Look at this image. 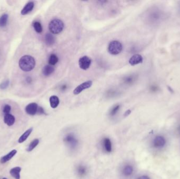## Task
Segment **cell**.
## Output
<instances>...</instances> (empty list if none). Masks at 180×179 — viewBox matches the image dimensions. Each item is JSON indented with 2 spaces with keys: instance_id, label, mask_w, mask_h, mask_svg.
Listing matches in <instances>:
<instances>
[{
  "instance_id": "6da1fadb",
  "label": "cell",
  "mask_w": 180,
  "mask_h": 179,
  "mask_svg": "<svg viewBox=\"0 0 180 179\" xmlns=\"http://www.w3.org/2000/svg\"><path fill=\"white\" fill-rule=\"evenodd\" d=\"M168 17L167 13L159 7H151L146 11L144 15V19L146 24L152 26H156L162 23Z\"/></svg>"
},
{
  "instance_id": "7a4b0ae2",
  "label": "cell",
  "mask_w": 180,
  "mask_h": 179,
  "mask_svg": "<svg viewBox=\"0 0 180 179\" xmlns=\"http://www.w3.org/2000/svg\"><path fill=\"white\" fill-rule=\"evenodd\" d=\"M35 61L34 58L30 55H24L19 61V66L23 71H30L33 70L35 66Z\"/></svg>"
},
{
  "instance_id": "3957f363",
  "label": "cell",
  "mask_w": 180,
  "mask_h": 179,
  "mask_svg": "<svg viewBox=\"0 0 180 179\" xmlns=\"http://www.w3.org/2000/svg\"><path fill=\"white\" fill-rule=\"evenodd\" d=\"M64 28V24L62 20L55 18L51 20L48 24V29L51 34H58L61 33Z\"/></svg>"
},
{
  "instance_id": "277c9868",
  "label": "cell",
  "mask_w": 180,
  "mask_h": 179,
  "mask_svg": "<svg viewBox=\"0 0 180 179\" xmlns=\"http://www.w3.org/2000/svg\"><path fill=\"white\" fill-rule=\"evenodd\" d=\"M108 50L109 53L113 55H116L121 53L123 50L122 43L118 41H112L109 43Z\"/></svg>"
},
{
  "instance_id": "5b68a950",
  "label": "cell",
  "mask_w": 180,
  "mask_h": 179,
  "mask_svg": "<svg viewBox=\"0 0 180 179\" xmlns=\"http://www.w3.org/2000/svg\"><path fill=\"white\" fill-rule=\"evenodd\" d=\"M64 141L72 149H74L78 145V140L74 134L70 133L67 134L64 138Z\"/></svg>"
},
{
  "instance_id": "8992f818",
  "label": "cell",
  "mask_w": 180,
  "mask_h": 179,
  "mask_svg": "<svg viewBox=\"0 0 180 179\" xmlns=\"http://www.w3.org/2000/svg\"><path fill=\"white\" fill-rule=\"evenodd\" d=\"M92 85H93V82L92 81H85L81 84L80 85H78L75 88L73 92L75 95H78L81 94L82 91L91 87Z\"/></svg>"
},
{
  "instance_id": "52a82bcc",
  "label": "cell",
  "mask_w": 180,
  "mask_h": 179,
  "mask_svg": "<svg viewBox=\"0 0 180 179\" xmlns=\"http://www.w3.org/2000/svg\"><path fill=\"white\" fill-rule=\"evenodd\" d=\"M78 65L80 68L86 71L88 69L91 65V59L88 56H84L79 59Z\"/></svg>"
},
{
  "instance_id": "ba28073f",
  "label": "cell",
  "mask_w": 180,
  "mask_h": 179,
  "mask_svg": "<svg viewBox=\"0 0 180 179\" xmlns=\"http://www.w3.org/2000/svg\"><path fill=\"white\" fill-rule=\"evenodd\" d=\"M166 144V140L162 135H157L153 140V147L157 149L163 148Z\"/></svg>"
},
{
  "instance_id": "9c48e42d",
  "label": "cell",
  "mask_w": 180,
  "mask_h": 179,
  "mask_svg": "<svg viewBox=\"0 0 180 179\" xmlns=\"http://www.w3.org/2000/svg\"><path fill=\"white\" fill-rule=\"evenodd\" d=\"M38 108L39 107L37 103L32 102L27 106L25 107V112L28 115L34 116L37 114Z\"/></svg>"
},
{
  "instance_id": "30bf717a",
  "label": "cell",
  "mask_w": 180,
  "mask_h": 179,
  "mask_svg": "<svg viewBox=\"0 0 180 179\" xmlns=\"http://www.w3.org/2000/svg\"><path fill=\"white\" fill-rule=\"evenodd\" d=\"M143 61V58L142 55L139 54H135L130 58L129 63L131 66H135L142 63Z\"/></svg>"
},
{
  "instance_id": "8fae6325",
  "label": "cell",
  "mask_w": 180,
  "mask_h": 179,
  "mask_svg": "<svg viewBox=\"0 0 180 179\" xmlns=\"http://www.w3.org/2000/svg\"><path fill=\"white\" fill-rule=\"evenodd\" d=\"M17 153V150L14 149L9 153H8L6 155H4L2 157H1V158L0 159V162L1 163H5L9 161L11 159H12L16 155Z\"/></svg>"
},
{
  "instance_id": "7c38bea8",
  "label": "cell",
  "mask_w": 180,
  "mask_h": 179,
  "mask_svg": "<svg viewBox=\"0 0 180 179\" xmlns=\"http://www.w3.org/2000/svg\"><path fill=\"white\" fill-rule=\"evenodd\" d=\"M4 122L8 126H12L13 125L15 122V118L13 115L10 114L4 115Z\"/></svg>"
},
{
  "instance_id": "4fadbf2b",
  "label": "cell",
  "mask_w": 180,
  "mask_h": 179,
  "mask_svg": "<svg viewBox=\"0 0 180 179\" xmlns=\"http://www.w3.org/2000/svg\"><path fill=\"white\" fill-rule=\"evenodd\" d=\"M34 7V3L33 2H28L25 7H23L22 10L21 11V13L23 15H27V14L30 13L33 10Z\"/></svg>"
},
{
  "instance_id": "5bb4252c",
  "label": "cell",
  "mask_w": 180,
  "mask_h": 179,
  "mask_svg": "<svg viewBox=\"0 0 180 179\" xmlns=\"http://www.w3.org/2000/svg\"><path fill=\"white\" fill-rule=\"evenodd\" d=\"M45 43L48 46H51L54 44L55 38L51 33H47L45 36Z\"/></svg>"
},
{
  "instance_id": "9a60e30c",
  "label": "cell",
  "mask_w": 180,
  "mask_h": 179,
  "mask_svg": "<svg viewBox=\"0 0 180 179\" xmlns=\"http://www.w3.org/2000/svg\"><path fill=\"white\" fill-rule=\"evenodd\" d=\"M21 168L20 166H16L11 169L10 171L11 175L15 179H20V172L21 171Z\"/></svg>"
},
{
  "instance_id": "2e32d148",
  "label": "cell",
  "mask_w": 180,
  "mask_h": 179,
  "mask_svg": "<svg viewBox=\"0 0 180 179\" xmlns=\"http://www.w3.org/2000/svg\"><path fill=\"white\" fill-rule=\"evenodd\" d=\"M33 128H30L24 132V133L21 135L19 139L18 142L19 143H22L24 142L25 141H26L27 139L28 138V137L30 136L31 133L33 131Z\"/></svg>"
},
{
  "instance_id": "e0dca14e",
  "label": "cell",
  "mask_w": 180,
  "mask_h": 179,
  "mask_svg": "<svg viewBox=\"0 0 180 179\" xmlns=\"http://www.w3.org/2000/svg\"><path fill=\"white\" fill-rule=\"evenodd\" d=\"M134 172V169L132 166L131 165H126L124 166L122 169V174L126 177H129L132 175Z\"/></svg>"
},
{
  "instance_id": "ac0fdd59",
  "label": "cell",
  "mask_w": 180,
  "mask_h": 179,
  "mask_svg": "<svg viewBox=\"0 0 180 179\" xmlns=\"http://www.w3.org/2000/svg\"><path fill=\"white\" fill-rule=\"evenodd\" d=\"M103 145L106 152H110L112 151V143L110 139L105 138L103 140Z\"/></svg>"
},
{
  "instance_id": "d6986e66",
  "label": "cell",
  "mask_w": 180,
  "mask_h": 179,
  "mask_svg": "<svg viewBox=\"0 0 180 179\" xmlns=\"http://www.w3.org/2000/svg\"><path fill=\"white\" fill-rule=\"evenodd\" d=\"M76 172L79 176L83 177L86 175L88 172V169L86 166L84 165H78L76 168Z\"/></svg>"
},
{
  "instance_id": "ffe728a7",
  "label": "cell",
  "mask_w": 180,
  "mask_h": 179,
  "mask_svg": "<svg viewBox=\"0 0 180 179\" xmlns=\"http://www.w3.org/2000/svg\"><path fill=\"white\" fill-rule=\"evenodd\" d=\"M54 68L50 65H47L44 66L43 70L42 73L45 76H48L51 74H52L54 71Z\"/></svg>"
},
{
  "instance_id": "44dd1931",
  "label": "cell",
  "mask_w": 180,
  "mask_h": 179,
  "mask_svg": "<svg viewBox=\"0 0 180 179\" xmlns=\"http://www.w3.org/2000/svg\"><path fill=\"white\" fill-rule=\"evenodd\" d=\"M50 104L51 108L53 109L57 108L60 104V99L58 96L55 95L51 96L50 98Z\"/></svg>"
},
{
  "instance_id": "7402d4cb",
  "label": "cell",
  "mask_w": 180,
  "mask_h": 179,
  "mask_svg": "<svg viewBox=\"0 0 180 179\" xmlns=\"http://www.w3.org/2000/svg\"><path fill=\"white\" fill-rule=\"evenodd\" d=\"M137 76L136 75H131L126 76L124 78V83L126 85L133 84L137 79Z\"/></svg>"
},
{
  "instance_id": "603a6c76",
  "label": "cell",
  "mask_w": 180,
  "mask_h": 179,
  "mask_svg": "<svg viewBox=\"0 0 180 179\" xmlns=\"http://www.w3.org/2000/svg\"><path fill=\"white\" fill-rule=\"evenodd\" d=\"M39 142H40V140L38 139H34L28 145L27 148V152H31L32 150H33L37 147Z\"/></svg>"
},
{
  "instance_id": "cb8c5ba5",
  "label": "cell",
  "mask_w": 180,
  "mask_h": 179,
  "mask_svg": "<svg viewBox=\"0 0 180 179\" xmlns=\"http://www.w3.org/2000/svg\"><path fill=\"white\" fill-rule=\"evenodd\" d=\"M58 58L56 55L55 54H51L50 56L48 58V64L51 66H54L55 64H56L58 63Z\"/></svg>"
},
{
  "instance_id": "d4e9b609",
  "label": "cell",
  "mask_w": 180,
  "mask_h": 179,
  "mask_svg": "<svg viewBox=\"0 0 180 179\" xmlns=\"http://www.w3.org/2000/svg\"><path fill=\"white\" fill-rule=\"evenodd\" d=\"M9 16L7 14H4L0 17V27H4L7 26Z\"/></svg>"
},
{
  "instance_id": "484cf974",
  "label": "cell",
  "mask_w": 180,
  "mask_h": 179,
  "mask_svg": "<svg viewBox=\"0 0 180 179\" xmlns=\"http://www.w3.org/2000/svg\"><path fill=\"white\" fill-rule=\"evenodd\" d=\"M33 26L34 27V30H35V32L37 33L40 34L42 32L43 27L39 22H37V21L34 22L33 24Z\"/></svg>"
},
{
  "instance_id": "4316f807",
  "label": "cell",
  "mask_w": 180,
  "mask_h": 179,
  "mask_svg": "<svg viewBox=\"0 0 180 179\" xmlns=\"http://www.w3.org/2000/svg\"><path fill=\"white\" fill-rule=\"evenodd\" d=\"M120 109V105H117L114 106L112 108V109L111 110L110 112V115L112 117L114 116L118 112Z\"/></svg>"
},
{
  "instance_id": "83f0119b",
  "label": "cell",
  "mask_w": 180,
  "mask_h": 179,
  "mask_svg": "<svg viewBox=\"0 0 180 179\" xmlns=\"http://www.w3.org/2000/svg\"><path fill=\"white\" fill-rule=\"evenodd\" d=\"M11 110V107L9 105H5L4 106L3 109V112L4 114V115L10 114Z\"/></svg>"
},
{
  "instance_id": "f1b7e54d",
  "label": "cell",
  "mask_w": 180,
  "mask_h": 179,
  "mask_svg": "<svg viewBox=\"0 0 180 179\" xmlns=\"http://www.w3.org/2000/svg\"><path fill=\"white\" fill-rule=\"evenodd\" d=\"M9 81L7 80L0 84V88L1 89H5L9 86Z\"/></svg>"
},
{
  "instance_id": "f546056e",
  "label": "cell",
  "mask_w": 180,
  "mask_h": 179,
  "mask_svg": "<svg viewBox=\"0 0 180 179\" xmlns=\"http://www.w3.org/2000/svg\"><path fill=\"white\" fill-rule=\"evenodd\" d=\"M150 90L153 92H158L159 91V87L156 85H153L151 86Z\"/></svg>"
},
{
  "instance_id": "4dcf8cb0",
  "label": "cell",
  "mask_w": 180,
  "mask_h": 179,
  "mask_svg": "<svg viewBox=\"0 0 180 179\" xmlns=\"http://www.w3.org/2000/svg\"><path fill=\"white\" fill-rule=\"evenodd\" d=\"M37 113H38L39 114H41V115L45 114V112H44V109L41 107H39Z\"/></svg>"
},
{
  "instance_id": "1f68e13d",
  "label": "cell",
  "mask_w": 180,
  "mask_h": 179,
  "mask_svg": "<svg viewBox=\"0 0 180 179\" xmlns=\"http://www.w3.org/2000/svg\"><path fill=\"white\" fill-rule=\"evenodd\" d=\"M131 113V110H126V112H125V113H124V117H127V116H129L130 115V114Z\"/></svg>"
},
{
  "instance_id": "d6a6232c",
  "label": "cell",
  "mask_w": 180,
  "mask_h": 179,
  "mask_svg": "<svg viewBox=\"0 0 180 179\" xmlns=\"http://www.w3.org/2000/svg\"><path fill=\"white\" fill-rule=\"evenodd\" d=\"M137 179H150L149 176H142L138 178Z\"/></svg>"
},
{
  "instance_id": "836d02e7",
  "label": "cell",
  "mask_w": 180,
  "mask_h": 179,
  "mask_svg": "<svg viewBox=\"0 0 180 179\" xmlns=\"http://www.w3.org/2000/svg\"><path fill=\"white\" fill-rule=\"evenodd\" d=\"M26 81L27 82V83L29 84H30L31 82H32V78L30 77H27L26 79Z\"/></svg>"
},
{
  "instance_id": "e575fe53",
  "label": "cell",
  "mask_w": 180,
  "mask_h": 179,
  "mask_svg": "<svg viewBox=\"0 0 180 179\" xmlns=\"http://www.w3.org/2000/svg\"><path fill=\"white\" fill-rule=\"evenodd\" d=\"M66 85H63V86H62L61 90H65L66 89Z\"/></svg>"
},
{
  "instance_id": "d590c367",
  "label": "cell",
  "mask_w": 180,
  "mask_h": 179,
  "mask_svg": "<svg viewBox=\"0 0 180 179\" xmlns=\"http://www.w3.org/2000/svg\"><path fill=\"white\" fill-rule=\"evenodd\" d=\"M178 13H179V15H180V2L179 4V6H178Z\"/></svg>"
},
{
  "instance_id": "8d00e7d4",
  "label": "cell",
  "mask_w": 180,
  "mask_h": 179,
  "mask_svg": "<svg viewBox=\"0 0 180 179\" xmlns=\"http://www.w3.org/2000/svg\"><path fill=\"white\" fill-rule=\"evenodd\" d=\"M177 130H178V132L180 133V125L179 127V128H178V129H177Z\"/></svg>"
},
{
  "instance_id": "74e56055",
  "label": "cell",
  "mask_w": 180,
  "mask_h": 179,
  "mask_svg": "<svg viewBox=\"0 0 180 179\" xmlns=\"http://www.w3.org/2000/svg\"><path fill=\"white\" fill-rule=\"evenodd\" d=\"M7 179V178H3V179Z\"/></svg>"
}]
</instances>
